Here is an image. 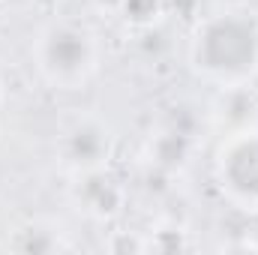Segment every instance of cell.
Segmentation results:
<instances>
[{"instance_id":"cell-2","label":"cell","mask_w":258,"mask_h":255,"mask_svg":"<svg viewBox=\"0 0 258 255\" xmlns=\"http://www.w3.org/2000/svg\"><path fill=\"white\" fill-rule=\"evenodd\" d=\"M30 57L39 78L54 90H81L99 69L102 48L93 30L84 24L54 18L39 27Z\"/></svg>"},{"instance_id":"cell-5","label":"cell","mask_w":258,"mask_h":255,"mask_svg":"<svg viewBox=\"0 0 258 255\" xmlns=\"http://www.w3.org/2000/svg\"><path fill=\"white\" fill-rule=\"evenodd\" d=\"M75 198L81 204V210L93 219H114L120 216L123 204H126V189L120 186V180L108 171V168H99V171H90V174H81L75 177Z\"/></svg>"},{"instance_id":"cell-6","label":"cell","mask_w":258,"mask_h":255,"mask_svg":"<svg viewBox=\"0 0 258 255\" xmlns=\"http://www.w3.org/2000/svg\"><path fill=\"white\" fill-rule=\"evenodd\" d=\"M9 246L24 255H57L72 249L63 231L57 225H48V222H30V225L18 228Z\"/></svg>"},{"instance_id":"cell-1","label":"cell","mask_w":258,"mask_h":255,"mask_svg":"<svg viewBox=\"0 0 258 255\" xmlns=\"http://www.w3.org/2000/svg\"><path fill=\"white\" fill-rule=\"evenodd\" d=\"M198 78L219 90L249 87L258 78V12L249 6H222L198 18L186 48Z\"/></svg>"},{"instance_id":"cell-8","label":"cell","mask_w":258,"mask_h":255,"mask_svg":"<svg viewBox=\"0 0 258 255\" xmlns=\"http://www.w3.org/2000/svg\"><path fill=\"white\" fill-rule=\"evenodd\" d=\"M153 159L162 168H180L186 159V138L180 132H162L153 144Z\"/></svg>"},{"instance_id":"cell-7","label":"cell","mask_w":258,"mask_h":255,"mask_svg":"<svg viewBox=\"0 0 258 255\" xmlns=\"http://www.w3.org/2000/svg\"><path fill=\"white\" fill-rule=\"evenodd\" d=\"M117 12L135 30H150L165 15V0H120Z\"/></svg>"},{"instance_id":"cell-4","label":"cell","mask_w":258,"mask_h":255,"mask_svg":"<svg viewBox=\"0 0 258 255\" xmlns=\"http://www.w3.org/2000/svg\"><path fill=\"white\" fill-rule=\"evenodd\" d=\"M114 156V135L99 117H78L57 138V159L72 177L108 168Z\"/></svg>"},{"instance_id":"cell-3","label":"cell","mask_w":258,"mask_h":255,"mask_svg":"<svg viewBox=\"0 0 258 255\" xmlns=\"http://www.w3.org/2000/svg\"><path fill=\"white\" fill-rule=\"evenodd\" d=\"M213 180L234 207L258 210V126L228 129L213 153Z\"/></svg>"}]
</instances>
